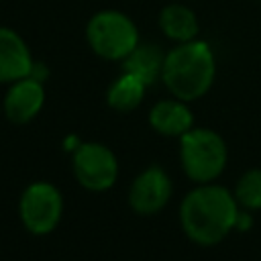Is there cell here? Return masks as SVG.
I'll use <instances>...</instances> for the list:
<instances>
[{"instance_id": "cell-1", "label": "cell", "mask_w": 261, "mask_h": 261, "mask_svg": "<svg viewBox=\"0 0 261 261\" xmlns=\"http://www.w3.org/2000/svg\"><path fill=\"white\" fill-rule=\"evenodd\" d=\"M239 204L234 194L210 181L198 184L179 204V224L190 241L202 247L218 245L237 226Z\"/></svg>"}, {"instance_id": "cell-2", "label": "cell", "mask_w": 261, "mask_h": 261, "mask_svg": "<svg viewBox=\"0 0 261 261\" xmlns=\"http://www.w3.org/2000/svg\"><path fill=\"white\" fill-rule=\"evenodd\" d=\"M216 75L214 53L204 41L179 43L165 55L161 80L165 88L179 100L192 102L202 98Z\"/></svg>"}, {"instance_id": "cell-3", "label": "cell", "mask_w": 261, "mask_h": 261, "mask_svg": "<svg viewBox=\"0 0 261 261\" xmlns=\"http://www.w3.org/2000/svg\"><path fill=\"white\" fill-rule=\"evenodd\" d=\"M179 161L194 184H210L226 167V143L212 128H190L179 137Z\"/></svg>"}, {"instance_id": "cell-4", "label": "cell", "mask_w": 261, "mask_h": 261, "mask_svg": "<svg viewBox=\"0 0 261 261\" xmlns=\"http://www.w3.org/2000/svg\"><path fill=\"white\" fill-rule=\"evenodd\" d=\"M92 51L104 59H124L139 45V31L135 22L118 10H102L94 14L86 29Z\"/></svg>"}, {"instance_id": "cell-5", "label": "cell", "mask_w": 261, "mask_h": 261, "mask_svg": "<svg viewBox=\"0 0 261 261\" xmlns=\"http://www.w3.org/2000/svg\"><path fill=\"white\" fill-rule=\"evenodd\" d=\"M63 214L61 192L49 181H35L24 188L18 200V216L33 234H49L57 228Z\"/></svg>"}, {"instance_id": "cell-6", "label": "cell", "mask_w": 261, "mask_h": 261, "mask_svg": "<svg viewBox=\"0 0 261 261\" xmlns=\"http://www.w3.org/2000/svg\"><path fill=\"white\" fill-rule=\"evenodd\" d=\"M71 167L82 188L90 192L110 190L118 177L116 155L102 143H82L71 153Z\"/></svg>"}, {"instance_id": "cell-7", "label": "cell", "mask_w": 261, "mask_h": 261, "mask_svg": "<svg viewBox=\"0 0 261 261\" xmlns=\"http://www.w3.org/2000/svg\"><path fill=\"white\" fill-rule=\"evenodd\" d=\"M169 198H171V179L157 165L143 169L128 188V206L141 216L157 214L167 206Z\"/></svg>"}, {"instance_id": "cell-8", "label": "cell", "mask_w": 261, "mask_h": 261, "mask_svg": "<svg viewBox=\"0 0 261 261\" xmlns=\"http://www.w3.org/2000/svg\"><path fill=\"white\" fill-rule=\"evenodd\" d=\"M45 104V90L43 82L27 75L22 80L12 82L4 96V114L14 124L31 122Z\"/></svg>"}, {"instance_id": "cell-9", "label": "cell", "mask_w": 261, "mask_h": 261, "mask_svg": "<svg viewBox=\"0 0 261 261\" xmlns=\"http://www.w3.org/2000/svg\"><path fill=\"white\" fill-rule=\"evenodd\" d=\"M35 61L22 37L12 29L0 27V82H16L31 75Z\"/></svg>"}, {"instance_id": "cell-10", "label": "cell", "mask_w": 261, "mask_h": 261, "mask_svg": "<svg viewBox=\"0 0 261 261\" xmlns=\"http://www.w3.org/2000/svg\"><path fill=\"white\" fill-rule=\"evenodd\" d=\"M149 124L163 137H181L194 128V116L184 100H161L151 108Z\"/></svg>"}, {"instance_id": "cell-11", "label": "cell", "mask_w": 261, "mask_h": 261, "mask_svg": "<svg viewBox=\"0 0 261 261\" xmlns=\"http://www.w3.org/2000/svg\"><path fill=\"white\" fill-rule=\"evenodd\" d=\"M163 61H165V55L161 53L159 47H155V45H141L139 43L122 59V67H124L126 73L139 77L149 88L157 77H161Z\"/></svg>"}, {"instance_id": "cell-12", "label": "cell", "mask_w": 261, "mask_h": 261, "mask_svg": "<svg viewBox=\"0 0 261 261\" xmlns=\"http://www.w3.org/2000/svg\"><path fill=\"white\" fill-rule=\"evenodd\" d=\"M159 27L165 37L177 43H186L196 39L198 35V18L196 14L181 6V4H169L159 14Z\"/></svg>"}, {"instance_id": "cell-13", "label": "cell", "mask_w": 261, "mask_h": 261, "mask_svg": "<svg viewBox=\"0 0 261 261\" xmlns=\"http://www.w3.org/2000/svg\"><path fill=\"white\" fill-rule=\"evenodd\" d=\"M145 90H147V86L139 77H135V75L124 71L108 88L106 102H108L110 108H114L118 112H128V110H135L143 102Z\"/></svg>"}, {"instance_id": "cell-14", "label": "cell", "mask_w": 261, "mask_h": 261, "mask_svg": "<svg viewBox=\"0 0 261 261\" xmlns=\"http://www.w3.org/2000/svg\"><path fill=\"white\" fill-rule=\"evenodd\" d=\"M232 194L243 210H261V169H249L243 173Z\"/></svg>"}, {"instance_id": "cell-15", "label": "cell", "mask_w": 261, "mask_h": 261, "mask_svg": "<svg viewBox=\"0 0 261 261\" xmlns=\"http://www.w3.org/2000/svg\"><path fill=\"white\" fill-rule=\"evenodd\" d=\"M82 145V141L77 139V137H73V135H69L67 139H65V143H63V147H65V151H69V153H73L77 147Z\"/></svg>"}]
</instances>
